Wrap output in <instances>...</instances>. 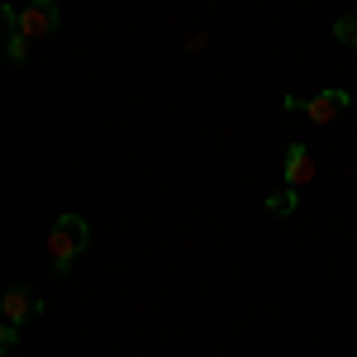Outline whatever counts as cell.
Instances as JSON below:
<instances>
[{
	"mask_svg": "<svg viewBox=\"0 0 357 357\" xmlns=\"http://www.w3.org/2000/svg\"><path fill=\"white\" fill-rule=\"evenodd\" d=\"M281 181H286L291 191H301L305 181H314V158H310V148H305V143H291V148H286V167H281Z\"/></svg>",
	"mask_w": 357,
	"mask_h": 357,
	"instance_id": "3",
	"label": "cell"
},
{
	"mask_svg": "<svg viewBox=\"0 0 357 357\" xmlns=\"http://www.w3.org/2000/svg\"><path fill=\"white\" fill-rule=\"evenodd\" d=\"M0 20L10 24V38H5V57H10V62H24L29 38L20 33V10H15V5H5V10H0Z\"/></svg>",
	"mask_w": 357,
	"mask_h": 357,
	"instance_id": "6",
	"label": "cell"
},
{
	"mask_svg": "<svg viewBox=\"0 0 357 357\" xmlns=\"http://www.w3.org/2000/svg\"><path fill=\"white\" fill-rule=\"evenodd\" d=\"M0 310H5V319H10V324H24V319H33V314L43 310V301H33V296H29V286H10V291H5V301H0Z\"/></svg>",
	"mask_w": 357,
	"mask_h": 357,
	"instance_id": "5",
	"label": "cell"
},
{
	"mask_svg": "<svg viewBox=\"0 0 357 357\" xmlns=\"http://www.w3.org/2000/svg\"><path fill=\"white\" fill-rule=\"evenodd\" d=\"M15 348H20V324L5 319V324H0V353H15Z\"/></svg>",
	"mask_w": 357,
	"mask_h": 357,
	"instance_id": "9",
	"label": "cell"
},
{
	"mask_svg": "<svg viewBox=\"0 0 357 357\" xmlns=\"http://www.w3.org/2000/svg\"><path fill=\"white\" fill-rule=\"evenodd\" d=\"M348 110V91H319L314 100H305V114L310 124H333L338 114Z\"/></svg>",
	"mask_w": 357,
	"mask_h": 357,
	"instance_id": "4",
	"label": "cell"
},
{
	"mask_svg": "<svg viewBox=\"0 0 357 357\" xmlns=\"http://www.w3.org/2000/svg\"><path fill=\"white\" fill-rule=\"evenodd\" d=\"M333 38H338L343 48H357V15H343V20L333 24Z\"/></svg>",
	"mask_w": 357,
	"mask_h": 357,
	"instance_id": "8",
	"label": "cell"
},
{
	"mask_svg": "<svg viewBox=\"0 0 357 357\" xmlns=\"http://www.w3.org/2000/svg\"><path fill=\"white\" fill-rule=\"evenodd\" d=\"M57 24H62L57 0H29L24 10H20V33H24V38H48Z\"/></svg>",
	"mask_w": 357,
	"mask_h": 357,
	"instance_id": "2",
	"label": "cell"
},
{
	"mask_svg": "<svg viewBox=\"0 0 357 357\" xmlns=\"http://www.w3.org/2000/svg\"><path fill=\"white\" fill-rule=\"evenodd\" d=\"M86 243H91V224H86L82 215H62V220L48 229V257H53V272L57 276L72 272V262L86 252Z\"/></svg>",
	"mask_w": 357,
	"mask_h": 357,
	"instance_id": "1",
	"label": "cell"
},
{
	"mask_svg": "<svg viewBox=\"0 0 357 357\" xmlns=\"http://www.w3.org/2000/svg\"><path fill=\"white\" fill-rule=\"evenodd\" d=\"M267 210H272V215H291V210H301V191H291V186L276 191L272 200H267Z\"/></svg>",
	"mask_w": 357,
	"mask_h": 357,
	"instance_id": "7",
	"label": "cell"
}]
</instances>
